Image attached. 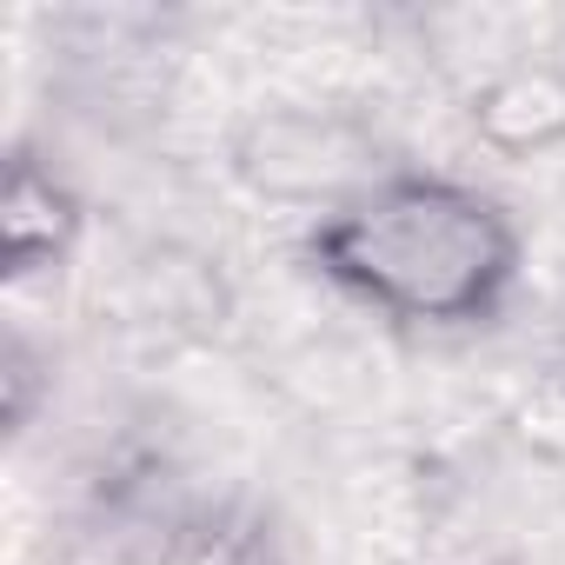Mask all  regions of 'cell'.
<instances>
[{"label":"cell","instance_id":"obj_1","mask_svg":"<svg viewBox=\"0 0 565 565\" xmlns=\"http://www.w3.org/2000/svg\"><path fill=\"white\" fill-rule=\"evenodd\" d=\"M307 259L393 327L459 333L512 300L525 233L499 193L433 167H393L353 206L307 226Z\"/></svg>","mask_w":565,"mask_h":565},{"label":"cell","instance_id":"obj_2","mask_svg":"<svg viewBox=\"0 0 565 565\" xmlns=\"http://www.w3.org/2000/svg\"><path fill=\"white\" fill-rule=\"evenodd\" d=\"M226 173L239 180V193H253L259 206L300 213L307 226L353 206L366 186H380L393 173V153L380 140V127L353 107H327V100H273L253 107L233 140H226Z\"/></svg>","mask_w":565,"mask_h":565},{"label":"cell","instance_id":"obj_3","mask_svg":"<svg viewBox=\"0 0 565 565\" xmlns=\"http://www.w3.org/2000/svg\"><path fill=\"white\" fill-rule=\"evenodd\" d=\"M466 134L492 160H552L565 153V61L558 54H505L466 87Z\"/></svg>","mask_w":565,"mask_h":565},{"label":"cell","instance_id":"obj_4","mask_svg":"<svg viewBox=\"0 0 565 565\" xmlns=\"http://www.w3.org/2000/svg\"><path fill=\"white\" fill-rule=\"evenodd\" d=\"M81 233H87V200L74 193V180L21 147L8 160V186H0V273L8 279L61 273Z\"/></svg>","mask_w":565,"mask_h":565}]
</instances>
